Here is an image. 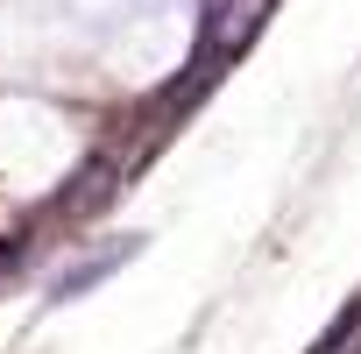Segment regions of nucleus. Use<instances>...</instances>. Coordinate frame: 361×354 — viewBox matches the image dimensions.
I'll list each match as a JSON object with an SVG mask.
<instances>
[{
  "mask_svg": "<svg viewBox=\"0 0 361 354\" xmlns=\"http://www.w3.org/2000/svg\"><path fill=\"white\" fill-rule=\"evenodd\" d=\"M269 8H276V0H220L213 22H206V50L213 57H241L255 43V29L269 22Z\"/></svg>",
  "mask_w": 361,
  "mask_h": 354,
  "instance_id": "obj_1",
  "label": "nucleus"
},
{
  "mask_svg": "<svg viewBox=\"0 0 361 354\" xmlns=\"http://www.w3.org/2000/svg\"><path fill=\"white\" fill-rule=\"evenodd\" d=\"M114 262H128V241H114V248H106L99 262H78V269H71V276L57 283V298H78V291H85V283H99V276H106Z\"/></svg>",
  "mask_w": 361,
  "mask_h": 354,
  "instance_id": "obj_2",
  "label": "nucleus"
}]
</instances>
